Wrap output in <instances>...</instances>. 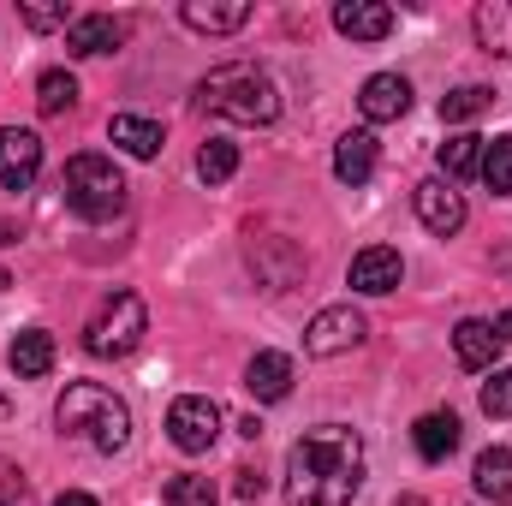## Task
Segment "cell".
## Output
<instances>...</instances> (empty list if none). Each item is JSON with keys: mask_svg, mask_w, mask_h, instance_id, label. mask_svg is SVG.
<instances>
[{"mask_svg": "<svg viewBox=\"0 0 512 506\" xmlns=\"http://www.w3.org/2000/svg\"><path fill=\"white\" fill-rule=\"evenodd\" d=\"M364 489V435L316 423L286 453V506H352Z\"/></svg>", "mask_w": 512, "mask_h": 506, "instance_id": "1", "label": "cell"}, {"mask_svg": "<svg viewBox=\"0 0 512 506\" xmlns=\"http://www.w3.org/2000/svg\"><path fill=\"white\" fill-rule=\"evenodd\" d=\"M197 108L203 114H221L233 126H268V120H280V84L256 60H221L197 84Z\"/></svg>", "mask_w": 512, "mask_h": 506, "instance_id": "2", "label": "cell"}, {"mask_svg": "<svg viewBox=\"0 0 512 506\" xmlns=\"http://www.w3.org/2000/svg\"><path fill=\"white\" fill-rule=\"evenodd\" d=\"M54 423H60L66 441H78V447H90V453H120L131 441L126 399H120L114 387H102V381H72V387L60 393V405H54Z\"/></svg>", "mask_w": 512, "mask_h": 506, "instance_id": "3", "label": "cell"}, {"mask_svg": "<svg viewBox=\"0 0 512 506\" xmlns=\"http://www.w3.org/2000/svg\"><path fill=\"white\" fill-rule=\"evenodd\" d=\"M60 191H66L72 215H84V221H114L126 209V179L108 155H72L60 173Z\"/></svg>", "mask_w": 512, "mask_h": 506, "instance_id": "4", "label": "cell"}, {"mask_svg": "<svg viewBox=\"0 0 512 506\" xmlns=\"http://www.w3.org/2000/svg\"><path fill=\"white\" fill-rule=\"evenodd\" d=\"M149 334V310L137 292H108L96 304V316L84 322V352L90 358H126L137 352V340Z\"/></svg>", "mask_w": 512, "mask_h": 506, "instance_id": "5", "label": "cell"}, {"mask_svg": "<svg viewBox=\"0 0 512 506\" xmlns=\"http://www.w3.org/2000/svg\"><path fill=\"white\" fill-rule=\"evenodd\" d=\"M167 435H173L179 453H209V447L221 441V405H215L209 393L173 399V405H167Z\"/></svg>", "mask_w": 512, "mask_h": 506, "instance_id": "6", "label": "cell"}, {"mask_svg": "<svg viewBox=\"0 0 512 506\" xmlns=\"http://www.w3.org/2000/svg\"><path fill=\"white\" fill-rule=\"evenodd\" d=\"M364 334H370V322H364L352 304H328V310L310 316V328H304V352H310V358H340V352H358Z\"/></svg>", "mask_w": 512, "mask_h": 506, "instance_id": "7", "label": "cell"}, {"mask_svg": "<svg viewBox=\"0 0 512 506\" xmlns=\"http://www.w3.org/2000/svg\"><path fill=\"white\" fill-rule=\"evenodd\" d=\"M245 256H251L256 280H262L268 292H292V286L304 280V251H298L292 239H280V233H262V239L251 233V245H245Z\"/></svg>", "mask_w": 512, "mask_h": 506, "instance_id": "8", "label": "cell"}, {"mask_svg": "<svg viewBox=\"0 0 512 506\" xmlns=\"http://www.w3.org/2000/svg\"><path fill=\"white\" fill-rule=\"evenodd\" d=\"M36 173H42V137L30 126H0V185L30 191Z\"/></svg>", "mask_w": 512, "mask_h": 506, "instance_id": "9", "label": "cell"}, {"mask_svg": "<svg viewBox=\"0 0 512 506\" xmlns=\"http://www.w3.org/2000/svg\"><path fill=\"white\" fill-rule=\"evenodd\" d=\"M411 203H417V221H423L435 239H453V233L465 227V197H459L447 179H423V185L411 191Z\"/></svg>", "mask_w": 512, "mask_h": 506, "instance_id": "10", "label": "cell"}, {"mask_svg": "<svg viewBox=\"0 0 512 506\" xmlns=\"http://www.w3.org/2000/svg\"><path fill=\"white\" fill-rule=\"evenodd\" d=\"M126 36H131L126 18H114V12H78L72 30H66V48H72L78 60H96V54H114Z\"/></svg>", "mask_w": 512, "mask_h": 506, "instance_id": "11", "label": "cell"}, {"mask_svg": "<svg viewBox=\"0 0 512 506\" xmlns=\"http://www.w3.org/2000/svg\"><path fill=\"white\" fill-rule=\"evenodd\" d=\"M352 292H364V298H387L399 280H405V262H399V251L393 245H370V251L352 256Z\"/></svg>", "mask_w": 512, "mask_h": 506, "instance_id": "12", "label": "cell"}, {"mask_svg": "<svg viewBox=\"0 0 512 506\" xmlns=\"http://www.w3.org/2000/svg\"><path fill=\"white\" fill-rule=\"evenodd\" d=\"M405 108H411V84H405L399 72H376V78H364V90H358V114H364L370 126L399 120Z\"/></svg>", "mask_w": 512, "mask_h": 506, "instance_id": "13", "label": "cell"}, {"mask_svg": "<svg viewBox=\"0 0 512 506\" xmlns=\"http://www.w3.org/2000/svg\"><path fill=\"white\" fill-rule=\"evenodd\" d=\"M179 18L197 30V36H233L251 24V0H185Z\"/></svg>", "mask_w": 512, "mask_h": 506, "instance_id": "14", "label": "cell"}, {"mask_svg": "<svg viewBox=\"0 0 512 506\" xmlns=\"http://www.w3.org/2000/svg\"><path fill=\"white\" fill-rule=\"evenodd\" d=\"M334 30L352 36V42H382V36H393V6H382V0H340L334 6Z\"/></svg>", "mask_w": 512, "mask_h": 506, "instance_id": "15", "label": "cell"}, {"mask_svg": "<svg viewBox=\"0 0 512 506\" xmlns=\"http://www.w3.org/2000/svg\"><path fill=\"white\" fill-rule=\"evenodd\" d=\"M245 387H251V399H262V405H280L292 393V358L286 352H256L251 364H245Z\"/></svg>", "mask_w": 512, "mask_h": 506, "instance_id": "16", "label": "cell"}, {"mask_svg": "<svg viewBox=\"0 0 512 506\" xmlns=\"http://www.w3.org/2000/svg\"><path fill=\"white\" fill-rule=\"evenodd\" d=\"M6 364H12L18 381H42L54 370V334H48V328H24V334L6 346Z\"/></svg>", "mask_w": 512, "mask_h": 506, "instance_id": "17", "label": "cell"}, {"mask_svg": "<svg viewBox=\"0 0 512 506\" xmlns=\"http://www.w3.org/2000/svg\"><path fill=\"white\" fill-rule=\"evenodd\" d=\"M495 352H501V340H495V322H483V316H465V322L453 328V358H459L465 370H495Z\"/></svg>", "mask_w": 512, "mask_h": 506, "instance_id": "18", "label": "cell"}, {"mask_svg": "<svg viewBox=\"0 0 512 506\" xmlns=\"http://www.w3.org/2000/svg\"><path fill=\"white\" fill-rule=\"evenodd\" d=\"M471 30H477V48L495 54V60H512V0H483L471 12Z\"/></svg>", "mask_w": 512, "mask_h": 506, "instance_id": "19", "label": "cell"}, {"mask_svg": "<svg viewBox=\"0 0 512 506\" xmlns=\"http://www.w3.org/2000/svg\"><path fill=\"white\" fill-rule=\"evenodd\" d=\"M334 173L346 185H370V173H376V131H346L334 143Z\"/></svg>", "mask_w": 512, "mask_h": 506, "instance_id": "20", "label": "cell"}, {"mask_svg": "<svg viewBox=\"0 0 512 506\" xmlns=\"http://www.w3.org/2000/svg\"><path fill=\"white\" fill-rule=\"evenodd\" d=\"M411 441H417V453H423L429 465H441V459L459 447V417H453V411H423V417L411 423Z\"/></svg>", "mask_w": 512, "mask_h": 506, "instance_id": "21", "label": "cell"}, {"mask_svg": "<svg viewBox=\"0 0 512 506\" xmlns=\"http://www.w3.org/2000/svg\"><path fill=\"white\" fill-rule=\"evenodd\" d=\"M471 483L483 501H512V447H483L471 465Z\"/></svg>", "mask_w": 512, "mask_h": 506, "instance_id": "22", "label": "cell"}, {"mask_svg": "<svg viewBox=\"0 0 512 506\" xmlns=\"http://www.w3.org/2000/svg\"><path fill=\"white\" fill-rule=\"evenodd\" d=\"M108 137H114L126 155H137V161H155V155H161V143H167L155 120H137V114H114V120H108Z\"/></svg>", "mask_w": 512, "mask_h": 506, "instance_id": "23", "label": "cell"}, {"mask_svg": "<svg viewBox=\"0 0 512 506\" xmlns=\"http://www.w3.org/2000/svg\"><path fill=\"white\" fill-rule=\"evenodd\" d=\"M483 143H489V137H471V131H453V137L441 143V173H447V185H453V179H471V173L483 167Z\"/></svg>", "mask_w": 512, "mask_h": 506, "instance_id": "24", "label": "cell"}, {"mask_svg": "<svg viewBox=\"0 0 512 506\" xmlns=\"http://www.w3.org/2000/svg\"><path fill=\"white\" fill-rule=\"evenodd\" d=\"M36 108H42V114H72V108H78V78L60 72V66H48V72L36 78Z\"/></svg>", "mask_w": 512, "mask_h": 506, "instance_id": "25", "label": "cell"}, {"mask_svg": "<svg viewBox=\"0 0 512 506\" xmlns=\"http://www.w3.org/2000/svg\"><path fill=\"white\" fill-rule=\"evenodd\" d=\"M495 108V90L489 84H459L453 96H441V120L447 126H465V120H477V114H489Z\"/></svg>", "mask_w": 512, "mask_h": 506, "instance_id": "26", "label": "cell"}, {"mask_svg": "<svg viewBox=\"0 0 512 506\" xmlns=\"http://www.w3.org/2000/svg\"><path fill=\"white\" fill-rule=\"evenodd\" d=\"M233 173H239V149L221 143V137H209V143L197 149V179H203V185H227Z\"/></svg>", "mask_w": 512, "mask_h": 506, "instance_id": "27", "label": "cell"}, {"mask_svg": "<svg viewBox=\"0 0 512 506\" xmlns=\"http://www.w3.org/2000/svg\"><path fill=\"white\" fill-rule=\"evenodd\" d=\"M483 185L495 191V197H507L512 191V137H495V143H483Z\"/></svg>", "mask_w": 512, "mask_h": 506, "instance_id": "28", "label": "cell"}, {"mask_svg": "<svg viewBox=\"0 0 512 506\" xmlns=\"http://www.w3.org/2000/svg\"><path fill=\"white\" fill-rule=\"evenodd\" d=\"M215 501H221V489H215L209 477H191V471H185V477L167 483V506H215Z\"/></svg>", "mask_w": 512, "mask_h": 506, "instance_id": "29", "label": "cell"}, {"mask_svg": "<svg viewBox=\"0 0 512 506\" xmlns=\"http://www.w3.org/2000/svg\"><path fill=\"white\" fill-rule=\"evenodd\" d=\"M483 417H512V370H489V381H483Z\"/></svg>", "mask_w": 512, "mask_h": 506, "instance_id": "30", "label": "cell"}, {"mask_svg": "<svg viewBox=\"0 0 512 506\" xmlns=\"http://www.w3.org/2000/svg\"><path fill=\"white\" fill-rule=\"evenodd\" d=\"M18 18H24L30 30H60V24L72 30V12H66V6H18Z\"/></svg>", "mask_w": 512, "mask_h": 506, "instance_id": "31", "label": "cell"}, {"mask_svg": "<svg viewBox=\"0 0 512 506\" xmlns=\"http://www.w3.org/2000/svg\"><path fill=\"white\" fill-rule=\"evenodd\" d=\"M24 501H30L24 471H18V465H0V506H24Z\"/></svg>", "mask_w": 512, "mask_h": 506, "instance_id": "32", "label": "cell"}, {"mask_svg": "<svg viewBox=\"0 0 512 506\" xmlns=\"http://www.w3.org/2000/svg\"><path fill=\"white\" fill-rule=\"evenodd\" d=\"M233 477H239V483H233L239 501H256V495H262V477H256V471H233Z\"/></svg>", "mask_w": 512, "mask_h": 506, "instance_id": "33", "label": "cell"}, {"mask_svg": "<svg viewBox=\"0 0 512 506\" xmlns=\"http://www.w3.org/2000/svg\"><path fill=\"white\" fill-rule=\"evenodd\" d=\"M54 506H102V501H96V495H84V489H66Z\"/></svg>", "mask_w": 512, "mask_h": 506, "instance_id": "34", "label": "cell"}, {"mask_svg": "<svg viewBox=\"0 0 512 506\" xmlns=\"http://www.w3.org/2000/svg\"><path fill=\"white\" fill-rule=\"evenodd\" d=\"M495 340H512V310L501 316V322H495Z\"/></svg>", "mask_w": 512, "mask_h": 506, "instance_id": "35", "label": "cell"}, {"mask_svg": "<svg viewBox=\"0 0 512 506\" xmlns=\"http://www.w3.org/2000/svg\"><path fill=\"white\" fill-rule=\"evenodd\" d=\"M6 423H12V399L0 393V429H6Z\"/></svg>", "mask_w": 512, "mask_h": 506, "instance_id": "36", "label": "cell"}, {"mask_svg": "<svg viewBox=\"0 0 512 506\" xmlns=\"http://www.w3.org/2000/svg\"><path fill=\"white\" fill-rule=\"evenodd\" d=\"M6 286H12V274H6V268H0V292H6Z\"/></svg>", "mask_w": 512, "mask_h": 506, "instance_id": "37", "label": "cell"}]
</instances>
